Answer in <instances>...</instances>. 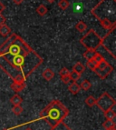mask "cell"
I'll return each instance as SVG.
<instances>
[{"label":"cell","mask_w":116,"mask_h":130,"mask_svg":"<svg viewBox=\"0 0 116 130\" xmlns=\"http://www.w3.org/2000/svg\"><path fill=\"white\" fill-rule=\"evenodd\" d=\"M43 58L24 39L11 33L0 46V68L13 81H26Z\"/></svg>","instance_id":"1"},{"label":"cell","mask_w":116,"mask_h":130,"mask_svg":"<svg viewBox=\"0 0 116 130\" xmlns=\"http://www.w3.org/2000/svg\"><path fill=\"white\" fill-rule=\"evenodd\" d=\"M91 13L98 19L101 26L108 30L116 25V0H101Z\"/></svg>","instance_id":"2"},{"label":"cell","mask_w":116,"mask_h":130,"mask_svg":"<svg viewBox=\"0 0 116 130\" xmlns=\"http://www.w3.org/2000/svg\"><path fill=\"white\" fill-rule=\"evenodd\" d=\"M69 115V109L60 100H52L40 112L39 117L44 119L51 127L64 121L65 117Z\"/></svg>","instance_id":"3"},{"label":"cell","mask_w":116,"mask_h":130,"mask_svg":"<svg viewBox=\"0 0 116 130\" xmlns=\"http://www.w3.org/2000/svg\"><path fill=\"white\" fill-rule=\"evenodd\" d=\"M102 42H103V37H100L93 29H90L80 39V43L86 49L96 50L102 45Z\"/></svg>","instance_id":"4"},{"label":"cell","mask_w":116,"mask_h":130,"mask_svg":"<svg viewBox=\"0 0 116 130\" xmlns=\"http://www.w3.org/2000/svg\"><path fill=\"white\" fill-rule=\"evenodd\" d=\"M116 102L114 98L111 95H109V93H107V92H103L96 99V103H95V105L103 112H105V111L109 110V109L113 108Z\"/></svg>","instance_id":"5"},{"label":"cell","mask_w":116,"mask_h":130,"mask_svg":"<svg viewBox=\"0 0 116 130\" xmlns=\"http://www.w3.org/2000/svg\"><path fill=\"white\" fill-rule=\"evenodd\" d=\"M112 71H113V67H112V66L110 65V64L105 68H103V69H100V68H98V67H96V68L93 70V72H94L95 74L99 76L101 79H105Z\"/></svg>","instance_id":"6"},{"label":"cell","mask_w":116,"mask_h":130,"mask_svg":"<svg viewBox=\"0 0 116 130\" xmlns=\"http://www.w3.org/2000/svg\"><path fill=\"white\" fill-rule=\"evenodd\" d=\"M26 87V81H13L12 85H11V88L12 90L16 93L24 90Z\"/></svg>","instance_id":"7"},{"label":"cell","mask_w":116,"mask_h":130,"mask_svg":"<svg viewBox=\"0 0 116 130\" xmlns=\"http://www.w3.org/2000/svg\"><path fill=\"white\" fill-rule=\"evenodd\" d=\"M42 76L44 77V79L46 81H50L51 79H53L54 76V72L51 69V68H45L42 73Z\"/></svg>","instance_id":"8"},{"label":"cell","mask_w":116,"mask_h":130,"mask_svg":"<svg viewBox=\"0 0 116 130\" xmlns=\"http://www.w3.org/2000/svg\"><path fill=\"white\" fill-rule=\"evenodd\" d=\"M80 89H81V87H80V85H78L76 82L71 83V84L69 85V87H68V90L70 91V93L73 94V95H76V94L79 93Z\"/></svg>","instance_id":"9"},{"label":"cell","mask_w":116,"mask_h":130,"mask_svg":"<svg viewBox=\"0 0 116 130\" xmlns=\"http://www.w3.org/2000/svg\"><path fill=\"white\" fill-rule=\"evenodd\" d=\"M12 31H11V28L9 27L7 25H3V26H0V36H2L4 37H7L10 35Z\"/></svg>","instance_id":"10"},{"label":"cell","mask_w":116,"mask_h":130,"mask_svg":"<svg viewBox=\"0 0 116 130\" xmlns=\"http://www.w3.org/2000/svg\"><path fill=\"white\" fill-rule=\"evenodd\" d=\"M74 27L78 32L84 33V32H85L86 29H87V25H86L84 21H79V22L76 23V25L74 26Z\"/></svg>","instance_id":"11"},{"label":"cell","mask_w":116,"mask_h":130,"mask_svg":"<svg viewBox=\"0 0 116 130\" xmlns=\"http://www.w3.org/2000/svg\"><path fill=\"white\" fill-rule=\"evenodd\" d=\"M23 102V99L19 95H14L12 98H10V103L13 106H20Z\"/></svg>","instance_id":"12"},{"label":"cell","mask_w":116,"mask_h":130,"mask_svg":"<svg viewBox=\"0 0 116 130\" xmlns=\"http://www.w3.org/2000/svg\"><path fill=\"white\" fill-rule=\"evenodd\" d=\"M50 130H72V129L67 126L66 124L64 123V121H62L60 123H58L57 125H55L54 126L51 127Z\"/></svg>","instance_id":"13"},{"label":"cell","mask_w":116,"mask_h":130,"mask_svg":"<svg viewBox=\"0 0 116 130\" xmlns=\"http://www.w3.org/2000/svg\"><path fill=\"white\" fill-rule=\"evenodd\" d=\"M95 54H96V50L86 49V51L84 53V57L86 58V60H91V59H93Z\"/></svg>","instance_id":"14"},{"label":"cell","mask_w":116,"mask_h":130,"mask_svg":"<svg viewBox=\"0 0 116 130\" xmlns=\"http://www.w3.org/2000/svg\"><path fill=\"white\" fill-rule=\"evenodd\" d=\"M48 12V9L47 7H45V5H40L38 7L36 8V13L38 14L40 17H44V15H45L46 14H47Z\"/></svg>","instance_id":"15"},{"label":"cell","mask_w":116,"mask_h":130,"mask_svg":"<svg viewBox=\"0 0 116 130\" xmlns=\"http://www.w3.org/2000/svg\"><path fill=\"white\" fill-rule=\"evenodd\" d=\"M103 115H104V117H105L106 119H111V120H114L116 117V114L114 112L113 109H109V110L105 111V112H103Z\"/></svg>","instance_id":"16"},{"label":"cell","mask_w":116,"mask_h":130,"mask_svg":"<svg viewBox=\"0 0 116 130\" xmlns=\"http://www.w3.org/2000/svg\"><path fill=\"white\" fill-rule=\"evenodd\" d=\"M73 71L77 72V73H79V74L82 75V73H84V70H85V67H84V65H83L82 63H80V62H77V63L75 64L74 66H73Z\"/></svg>","instance_id":"17"},{"label":"cell","mask_w":116,"mask_h":130,"mask_svg":"<svg viewBox=\"0 0 116 130\" xmlns=\"http://www.w3.org/2000/svg\"><path fill=\"white\" fill-rule=\"evenodd\" d=\"M103 126L105 129H112V128H115V122H114V120L106 119L105 121L103 122Z\"/></svg>","instance_id":"18"},{"label":"cell","mask_w":116,"mask_h":130,"mask_svg":"<svg viewBox=\"0 0 116 130\" xmlns=\"http://www.w3.org/2000/svg\"><path fill=\"white\" fill-rule=\"evenodd\" d=\"M69 6H70V3L68 0H60L58 2V7L61 10H66L69 7Z\"/></svg>","instance_id":"19"},{"label":"cell","mask_w":116,"mask_h":130,"mask_svg":"<svg viewBox=\"0 0 116 130\" xmlns=\"http://www.w3.org/2000/svg\"><path fill=\"white\" fill-rule=\"evenodd\" d=\"M80 87H81V89L84 90V91H87V90H89V89L92 87V84H91V82L89 80L85 79V80H84L82 83H81Z\"/></svg>","instance_id":"20"},{"label":"cell","mask_w":116,"mask_h":130,"mask_svg":"<svg viewBox=\"0 0 116 130\" xmlns=\"http://www.w3.org/2000/svg\"><path fill=\"white\" fill-rule=\"evenodd\" d=\"M81 76H82V75L77 73V72L73 71V70L72 72H69V76L71 78V81H73V82H76L77 80H79Z\"/></svg>","instance_id":"21"},{"label":"cell","mask_w":116,"mask_h":130,"mask_svg":"<svg viewBox=\"0 0 116 130\" xmlns=\"http://www.w3.org/2000/svg\"><path fill=\"white\" fill-rule=\"evenodd\" d=\"M84 102H85V104L87 105L88 106L92 107V106H94L95 103H96V99H95V98H93L92 95H89V96H87V98H85Z\"/></svg>","instance_id":"22"},{"label":"cell","mask_w":116,"mask_h":130,"mask_svg":"<svg viewBox=\"0 0 116 130\" xmlns=\"http://www.w3.org/2000/svg\"><path fill=\"white\" fill-rule=\"evenodd\" d=\"M23 111H24V108L21 106H13V107H12V112L15 116L21 115L22 113H23Z\"/></svg>","instance_id":"23"},{"label":"cell","mask_w":116,"mask_h":130,"mask_svg":"<svg viewBox=\"0 0 116 130\" xmlns=\"http://www.w3.org/2000/svg\"><path fill=\"white\" fill-rule=\"evenodd\" d=\"M86 66H87V67H89L92 71H93V70L96 68L97 64L95 63V61L93 60V59H91V60H86Z\"/></svg>","instance_id":"24"},{"label":"cell","mask_w":116,"mask_h":130,"mask_svg":"<svg viewBox=\"0 0 116 130\" xmlns=\"http://www.w3.org/2000/svg\"><path fill=\"white\" fill-rule=\"evenodd\" d=\"M93 60L95 61V63L98 64V63H100V62H102L103 60H104V57H103L102 54L96 52V54H95L94 56H93Z\"/></svg>","instance_id":"25"},{"label":"cell","mask_w":116,"mask_h":130,"mask_svg":"<svg viewBox=\"0 0 116 130\" xmlns=\"http://www.w3.org/2000/svg\"><path fill=\"white\" fill-rule=\"evenodd\" d=\"M108 65H109V63H108L107 61L104 59V60H103L102 62H100V63L97 64V67L100 68V69H103V68H105Z\"/></svg>","instance_id":"26"},{"label":"cell","mask_w":116,"mask_h":130,"mask_svg":"<svg viewBox=\"0 0 116 130\" xmlns=\"http://www.w3.org/2000/svg\"><path fill=\"white\" fill-rule=\"evenodd\" d=\"M59 75H60L61 76H67V75H69V70L67 69L66 67H63V68L60 69V71H59Z\"/></svg>","instance_id":"27"},{"label":"cell","mask_w":116,"mask_h":130,"mask_svg":"<svg viewBox=\"0 0 116 130\" xmlns=\"http://www.w3.org/2000/svg\"><path fill=\"white\" fill-rule=\"evenodd\" d=\"M61 80H62V82L64 83V84L67 85L71 82V78H70L69 75H67V76H61Z\"/></svg>","instance_id":"28"},{"label":"cell","mask_w":116,"mask_h":130,"mask_svg":"<svg viewBox=\"0 0 116 130\" xmlns=\"http://www.w3.org/2000/svg\"><path fill=\"white\" fill-rule=\"evenodd\" d=\"M73 10H74L75 12H81V11L83 10V5L80 4V3L75 4L74 6H73Z\"/></svg>","instance_id":"29"},{"label":"cell","mask_w":116,"mask_h":130,"mask_svg":"<svg viewBox=\"0 0 116 130\" xmlns=\"http://www.w3.org/2000/svg\"><path fill=\"white\" fill-rule=\"evenodd\" d=\"M5 24H6V18L0 13V26H3Z\"/></svg>","instance_id":"30"},{"label":"cell","mask_w":116,"mask_h":130,"mask_svg":"<svg viewBox=\"0 0 116 130\" xmlns=\"http://www.w3.org/2000/svg\"><path fill=\"white\" fill-rule=\"evenodd\" d=\"M5 9H6V7H5V5L3 4V3L1 2V1H0V13H2V12L5 10Z\"/></svg>","instance_id":"31"},{"label":"cell","mask_w":116,"mask_h":130,"mask_svg":"<svg viewBox=\"0 0 116 130\" xmlns=\"http://www.w3.org/2000/svg\"><path fill=\"white\" fill-rule=\"evenodd\" d=\"M25 0H12V2L13 3H15V5H20V4H22V3L24 2Z\"/></svg>","instance_id":"32"},{"label":"cell","mask_w":116,"mask_h":130,"mask_svg":"<svg viewBox=\"0 0 116 130\" xmlns=\"http://www.w3.org/2000/svg\"><path fill=\"white\" fill-rule=\"evenodd\" d=\"M54 1H55V0H46V2H48L49 4H53Z\"/></svg>","instance_id":"33"},{"label":"cell","mask_w":116,"mask_h":130,"mask_svg":"<svg viewBox=\"0 0 116 130\" xmlns=\"http://www.w3.org/2000/svg\"><path fill=\"white\" fill-rule=\"evenodd\" d=\"M106 130H115V128H112V129H106Z\"/></svg>","instance_id":"34"},{"label":"cell","mask_w":116,"mask_h":130,"mask_svg":"<svg viewBox=\"0 0 116 130\" xmlns=\"http://www.w3.org/2000/svg\"><path fill=\"white\" fill-rule=\"evenodd\" d=\"M26 130H32V129H31V128H26Z\"/></svg>","instance_id":"35"},{"label":"cell","mask_w":116,"mask_h":130,"mask_svg":"<svg viewBox=\"0 0 116 130\" xmlns=\"http://www.w3.org/2000/svg\"><path fill=\"white\" fill-rule=\"evenodd\" d=\"M3 130H8V129H3Z\"/></svg>","instance_id":"36"}]
</instances>
